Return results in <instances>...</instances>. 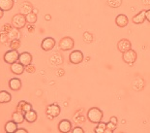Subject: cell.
I'll list each match as a JSON object with an SVG mask.
<instances>
[{
	"instance_id": "15",
	"label": "cell",
	"mask_w": 150,
	"mask_h": 133,
	"mask_svg": "<svg viewBox=\"0 0 150 133\" xmlns=\"http://www.w3.org/2000/svg\"><path fill=\"white\" fill-rule=\"evenodd\" d=\"M9 87L12 90H20L21 88V81L18 78H13L9 81Z\"/></svg>"
},
{
	"instance_id": "6",
	"label": "cell",
	"mask_w": 150,
	"mask_h": 133,
	"mask_svg": "<svg viewBox=\"0 0 150 133\" xmlns=\"http://www.w3.org/2000/svg\"><path fill=\"white\" fill-rule=\"evenodd\" d=\"M70 62L73 63V64H79L83 60V53H82L81 50H73V52L70 53Z\"/></svg>"
},
{
	"instance_id": "1",
	"label": "cell",
	"mask_w": 150,
	"mask_h": 133,
	"mask_svg": "<svg viewBox=\"0 0 150 133\" xmlns=\"http://www.w3.org/2000/svg\"><path fill=\"white\" fill-rule=\"evenodd\" d=\"M103 116H104L103 111L100 110L99 108H96V107L89 109L87 112V119L92 123L100 122L102 121V119H103Z\"/></svg>"
},
{
	"instance_id": "10",
	"label": "cell",
	"mask_w": 150,
	"mask_h": 133,
	"mask_svg": "<svg viewBox=\"0 0 150 133\" xmlns=\"http://www.w3.org/2000/svg\"><path fill=\"white\" fill-rule=\"evenodd\" d=\"M59 114H60V107L57 104H50V105L47 106V115H50L53 117V118H56V117L59 116Z\"/></svg>"
},
{
	"instance_id": "20",
	"label": "cell",
	"mask_w": 150,
	"mask_h": 133,
	"mask_svg": "<svg viewBox=\"0 0 150 133\" xmlns=\"http://www.w3.org/2000/svg\"><path fill=\"white\" fill-rule=\"evenodd\" d=\"M18 130V123L14 121H10L6 123L5 125V131L7 133H15Z\"/></svg>"
},
{
	"instance_id": "26",
	"label": "cell",
	"mask_w": 150,
	"mask_h": 133,
	"mask_svg": "<svg viewBox=\"0 0 150 133\" xmlns=\"http://www.w3.org/2000/svg\"><path fill=\"white\" fill-rule=\"evenodd\" d=\"M20 47H21V41H20V39L11 40V43H10L11 50H18Z\"/></svg>"
},
{
	"instance_id": "9",
	"label": "cell",
	"mask_w": 150,
	"mask_h": 133,
	"mask_svg": "<svg viewBox=\"0 0 150 133\" xmlns=\"http://www.w3.org/2000/svg\"><path fill=\"white\" fill-rule=\"evenodd\" d=\"M58 130L61 133H67L72 130V122L68 119H62L58 123Z\"/></svg>"
},
{
	"instance_id": "5",
	"label": "cell",
	"mask_w": 150,
	"mask_h": 133,
	"mask_svg": "<svg viewBox=\"0 0 150 133\" xmlns=\"http://www.w3.org/2000/svg\"><path fill=\"white\" fill-rule=\"evenodd\" d=\"M123 60L124 62H126L127 64L132 65L133 63H135L137 60V53L135 50H133L132 49H130L127 52L123 53Z\"/></svg>"
},
{
	"instance_id": "21",
	"label": "cell",
	"mask_w": 150,
	"mask_h": 133,
	"mask_svg": "<svg viewBox=\"0 0 150 133\" xmlns=\"http://www.w3.org/2000/svg\"><path fill=\"white\" fill-rule=\"evenodd\" d=\"M12 100V95L8 91L2 90L0 91V103L4 104V103H9Z\"/></svg>"
},
{
	"instance_id": "14",
	"label": "cell",
	"mask_w": 150,
	"mask_h": 133,
	"mask_svg": "<svg viewBox=\"0 0 150 133\" xmlns=\"http://www.w3.org/2000/svg\"><path fill=\"white\" fill-rule=\"evenodd\" d=\"M24 118H25V121L29 123H33L37 121V118H38V115H37V112L34 110H30L28 112L24 113Z\"/></svg>"
},
{
	"instance_id": "4",
	"label": "cell",
	"mask_w": 150,
	"mask_h": 133,
	"mask_svg": "<svg viewBox=\"0 0 150 133\" xmlns=\"http://www.w3.org/2000/svg\"><path fill=\"white\" fill-rule=\"evenodd\" d=\"M75 46V41L73 40V38L71 37H64L60 40L59 42V48L61 50H70L74 48Z\"/></svg>"
},
{
	"instance_id": "27",
	"label": "cell",
	"mask_w": 150,
	"mask_h": 133,
	"mask_svg": "<svg viewBox=\"0 0 150 133\" xmlns=\"http://www.w3.org/2000/svg\"><path fill=\"white\" fill-rule=\"evenodd\" d=\"M83 40L85 41L86 43H91L92 41H93V36H92V34L91 33H89V32H84V34H83Z\"/></svg>"
},
{
	"instance_id": "31",
	"label": "cell",
	"mask_w": 150,
	"mask_h": 133,
	"mask_svg": "<svg viewBox=\"0 0 150 133\" xmlns=\"http://www.w3.org/2000/svg\"><path fill=\"white\" fill-rule=\"evenodd\" d=\"M35 70H36V68H35V66L32 65V64H29V65H27V66H25V71H26L27 73H34Z\"/></svg>"
},
{
	"instance_id": "7",
	"label": "cell",
	"mask_w": 150,
	"mask_h": 133,
	"mask_svg": "<svg viewBox=\"0 0 150 133\" xmlns=\"http://www.w3.org/2000/svg\"><path fill=\"white\" fill-rule=\"evenodd\" d=\"M55 40L53 39L52 37H47L45 38L43 40L42 44H41V47H42V49L45 50V52H49V50H52L54 46H55Z\"/></svg>"
},
{
	"instance_id": "22",
	"label": "cell",
	"mask_w": 150,
	"mask_h": 133,
	"mask_svg": "<svg viewBox=\"0 0 150 133\" xmlns=\"http://www.w3.org/2000/svg\"><path fill=\"white\" fill-rule=\"evenodd\" d=\"M32 10H33V7L29 2H23L21 6V14H23V15H27L28 13L32 12Z\"/></svg>"
},
{
	"instance_id": "36",
	"label": "cell",
	"mask_w": 150,
	"mask_h": 133,
	"mask_svg": "<svg viewBox=\"0 0 150 133\" xmlns=\"http://www.w3.org/2000/svg\"><path fill=\"white\" fill-rule=\"evenodd\" d=\"M28 131L26 130V129H24V128H20V129H18L17 130V133H27Z\"/></svg>"
},
{
	"instance_id": "33",
	"label": "cell",
	"mask_w": 150,
	"mask_h": 133,
	"mask_svg": "<svg viewBox=\"0 0 150 133\" xmlns=\"http://www.w3.org/2000/svg\"><path fill=\"white\" fill-rule=\"evenodd\" d=\"M27 29H28V32L32 33V32H34V30H35V26H33L32 23H30V25H28Z\"/></svg>"
},
{
	"instance_id": "37",
	"label": "cell",
	"mask_w": 150,
	"mask_h": 133,
	"mask_svg": "<svg viewBox=\"0 0 150 133\" xmlns=\"http://www.w3.org/2000/svg\"><path fill=\"white\" fill-rule=\"evenodd\" d=\"M3 15H4V11L2 10L1 8H0V18H1L3 17Z\"/></svg>"
},
{
	"instance_id": "12",
	"label": "cell",
	"mask_w": 150,
	"mask_h": 133,
	"mask_svg": "<svg viewBox=\"0 0 150 133\" xmlns=\"http://www.w3.org/2000/svg\"><path fill=\"white\" fill-rule=\"evenodd\" d=\"M11 71L16 75H21L25 71V66L22 65L20 61H17L11 64Z\"/></svg>"
},
{
	"instance_id": "38",
	"label": "cell",
	"mask_w": 150,
	"mask_h": 133,
	"mask_svg": "<svg viewBox=\"0 0 150 133\" xmlns=\"http://www.w3.org/2000/svg\"><path fill=\"white\" fill-rule=\"evenodd\" d=\"M46 20H47V21H50V16L46 15Z\"/></svg>"
},
{
	"instance_id": "34",
	"label": "cell",
	"mask_w": 150,
	"mask_h": 133,
	"mask_svg": "<svg viewBox=\"0 0 150 133\" xmlns=\"http://www.w3.org/2000/svg\"><path fill=\"white\" fill-rule=\"evenodd\" d=\"M110 121L111 122H113L114 124H117V123H118V119H117L116 117H111Z\"/></svg>"
},
{
	"instance_id": "35",
	"label": "cell",
	"mask_w": 150,
	"mask_h": 133,
	"mask_svg": "<svg viewBox=\"0 0 150 133\" xmlns=\"http://www.w3.org/2000/svg\"><path fill=\"white\" fill-rule=\"evenodd\" d=\"M145 18L150 23V10H147L145 13Z\"/></svg>"
},
{
	"instance_id": "3",
	"label": "cell",
	"mask_w": 150,
	"mask_h": 133,
	"mask_svg": "<svg viewBox=\"0 0 150 133\" xmlns=\"http://www.w3.org/2000/svg\"><path fill=\"white\" fill-rule=\"evenodd\" d=\"M18 58H20V53L17 50H8L4 55V61L8 64H13V63L18 61Z\"/></svg>"
},
{
	"instance_id": "2",
	"label": "cell",
	"mask_w": 150,
	"mask_h": 133,
	"mask_svg": "<svg viewBox=\"0 0 150 133\" xmlns=\"http://www.w3.org/2000/svg\"><path fill=\"white\" fill-rule=\"evenodd\" d=\"M26 18H25V15L23 14H17L13 17V21H12V23H13V26L15 28H18V29H21V28L25 27L26 25Z\"/></svg>"
},
{
	"instance_id": "11",
	"label": "cell",
	"mask_w": 150,
	"mask_h": 133,
	"mask_svg": "<svg viewBox=\"0 0 150 133\" xmlns=\"http://www.w3.org/2000/svg\"><path fill=\"white\" fill-rule=\"evenodd\" d=\"M18 61H20L22 65L27 66V65L31 64V62H32V55H31L29 53L24 52V53H22L20 55Z\"/></svg>"
},
{
	"instance_id": "30",
	"label": "cell",
	"mask_w": 150,
	"mask_h": 133,
	"mask_svg": "<svg viewBox=\"0 0 150 133\" xmlns=\"http://www.w3.org/2000/svg\"><path fill=\"white\" fill-rule=\"evenodd\" d=\"M13 28H14V27H13L10 23H6V24L3 25V29H2V31H3V32L9 33V32H10V31L13 29Z\"/></svg>"
},
{
	"instance_id": "29",
	"label": "cell",
	"mask_w": 150,
	"mask_h": 133,
	"mask_svg": "<svg viewBox=\"0 0 150 133\" xmlns=\"http://www.w3.org/2000/svg\"><path fill=\"white\" fill-rule=\"evenodd\" d=\"M8 40H9L8 33L3 32V31H2V32L0 33V42H1V43H6Z\"/></svg>"
},
{
	"instance_id": "13",
	"label": "cell",
	"mask_w": 150,
	"mask_h": 133,
	"mask_svg": "<svg viewBox=\"0 0 150 133\" xmlns=\"http://www.w3.org/2000/svg\"><path fill=\"white\" fill-rule=\"evenodd\" d=\"M129 23V20H128V17L124 14H120L118 15L116 18H115V23L117 26L119 27H125L127 26V24Z\"/></svg>"
},
{
	"instance_id": "16",
	"label": "cell",
	"mask_w": 150,
	"mask_h": 133,
	"mask_svg": "<svg viewBox=\"0 0 150 133\" xmlns=\"http://www.w3.org/2000/svg\"><path fill=\"white\" fill-rule=\"evenodd\" d=\"M17 110L18 111H21L22 113H26L28 111L32 110V105L30 103H27L26 101H21L18 102V106H17Z\"/></svg>"
},
{
	"instance_id": "8",
	"label": "cell",
	"mask_w": 150,
	"mask_h": 133,
	"mask_svg": "<svg viewBox=\"0 0 150 133\" xmlns=\"http://www.w3.org/2000/svg\"><path fill=\"white\" fill-rule=\"evenodd\" d=\"M132 47V44L128 39H121L119 42L117 43V49L120 53H125L127 50H129Z\"/></svg>"
},
{
	"instance_id": "17",
	"label": "cell",
	"mask_w": 150,
	"mask_h": 133,
	"mask_svg": "<svg viewBox=\"0 0 150 133\" xmlns=\"http://www.w3.org/2000/svg\"><path fill=\"white\" fill-rule=\"evenodd\" d=\"M145 10H142L140 11L138 15H136L135 17L133 18V23L135 24H142L144 23V21L146 20L145 18Z\"/></svg>"
},
{
	"instance_id": "24",
	"label": "cell",
	"mask_w": 150,
	"mask_h": 133,
	"mask_svg": "<svg viewBox=\"0 0 150 133\" xmlns=\"http://www.w3.org/2000/svg\"><path fill=\"white\" fill-rule=\"evenodd\" d=\"M25 18H26V21L28 23H32L34 24L37 21V15L36 13H28L27 15H25Z\"/></svg>"
},
{
	"instance_id": "18",
	"label": "cell",
	"mask_w": 150,
	"mask_h": 133,
	"mask_svg": "<svg viewBox=\"0 0 150 133\" xmlns=\"http://www.w3.org/2000/svg\"><path fill=\"white\" fill-rule=\"evenodd\" d=\"M12 119L15 122H17L18 124H20V123H22V122L25 121L24 114L22 113V112H21V111H16V112L13 113Z\"/></svg>"
},
{
	"instance_id": "25",
	"label": "cell",
	"mask_w": 150,
	"mask_h": 133,
	"mask_svg": "<svg viewBox=\"0 0 150 133\" xmlns=\"http://www.w3.org/2000/svg\"><path fill=\"white\" fill-rule=\"evenodd\" d=\"M97 127L95 128V132L96 133H104V132H106L107 130V123H105V122H98L97 123Z\"/></svg>"
},
{
	"instance_id": "19",
	"label": "cell",
	"mask_w": 150,
	"mask_h": 133,
	"mask_svg": "<svg viewBox=\"0 0 150 133\" xmlns=\"http://www.w3.org/2000/svg\"><path fill=\"white\" fill-rule=\"evenodd\" d=\"M14 6V0H0V8L3 11H10Z\"/></svg>"
},
{
	"instance_id": "28",
	"label": "cell",
	"mask_w": 150,
	"mask_h": 133,
	"mask_svg": "<svg viewBox=\"0 0 150 133\" xmlns=\"http://www.w3.org/2000/svg\"><path fill=\"white\" fill-rule=\"evenodd\" d=\"M116 126L117 124H114L113 122H111L110 121L107 123V130L106 131H108V132H113L114 130L116 129Z\"/></svg>"
},
{
	"instance_id": "32",
	"label": "cell",
	"mask_w": 150,
	"mask_h": 133,
	"mask_svg": "<svg viewBox=\"0 0 150 133\" xmlns=\"http://www.w3.org/2000/svg\"><path fill=\"white\" fill-rule=\"evenodd\" d=\"M73 133H84V130L79 126H76V127L73 129Z\"/></svg>"
},
{
	"instance_id": "23",
	"label": "cell",
	"mask_w": 150,
	"mask_h": 133,
	"mask_svg": "<svg viewBox=\"0 0 150 133\" xmlns=\"http://www.w3.org/2000/svg\"><path fill=\"white\" fill-rule=\"evenodd\" d=\"M20 29L18 28H13V29L8 33V36H9V39L11 40H14V39H20L21 38V32L18 31Z\"/></svg>"
}]
</instances>
